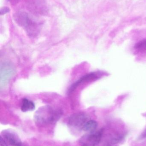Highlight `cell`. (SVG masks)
<instances>
[{
    "mask_svg": "<svg viewBox=\"0 0 146 146\" xmlns=\"http://www.w3.org/2000/svg\"><path fill=\"white\" fill-rule=\"evenodd\" d=\"M35 104L32 101L26 98L22 100L21 110L23 112L32 111L35 109Z\"/></svg>",
    "mask_w": 146,
    "mask_h": 146,
    "instance_id": "cell-7",
    "label": "cell"
},
{
    "mask_svg": "<svg viewBox=\"0 0 146 146\" xmlns=\"http://www.w3.org/2000/svg\"><path fill=\"white\" fill-rule=\"evenodd\" d=\"M9 10V9L7 8H3V9L1 10V14H2L6 13L8 12Z\"/></svg>",
    "mask_w": 146,
    "mask_h": 146,
    "instance_id": "cell-11",
    "label": "cell"
},
{
    "mask_svg": "<svg viewBox=\"0 0 146 146\" xmlns=\"http://www.w3.org/2000/svg\"><path fill=\"white\" fill-rule=\"evenodd\" d=\"M0 142H1V146H8L7 145V144L6 141H5L2 138L1 136V140H0Z\"/></svg>",
    "mask_w": 146,
    "mask_h": 146,
    "instance_id": "cell-10",
    "label": "cell"
},
{
    "mask_svg": "<svg viewBox=\"0 0 146 146\" xmlns=\"http://www.w3.org/2000/svg\"><path fill=\"white\" fill-rule=\"evenodd\" d=\"M103 129L90 132L83 135L79 140L81 146H96L100 142Z\"/></svg>",
    "mask_w": 146,
    "mask_h": 146,
    "instance_id": "cell-2",
    "label": "cell"
},
{
    "mask_svg": "<svg viewBox=\"0 0 146 146\" xmlns=\"http://www.w3.org/2000/svg\"><path fill=\"white\" fill-rule=\"evenodd\" d=\"M61 111L51 106L39 108L34 115V121L39 126H44L55 122L61 115Z\"/></svg>",
    "mask_w": 146,
    "mask_h": 146,
    "instance_id": "cell-1",
    "label": "cell"
},
{
    "mask_svg": "<svg viewBox=\"0 0 146 146\" xmlns=\"http://www.w3.org/2000/svg\"><path fill=\"white\" fill-rule=\"evenodd\" d=\"M136 48L138 49H146V40L139 43L136 45Z\"/></svg>",
    "mask_w": 146,
    "mask_h": 146,
    "instance_id": "cell-9",
    "label": "cell"
},
{
    "mask_svg": "<svg viewBox=\"0 0 146 146\" xmlns=\"http://www.w3.org/2000/svg\"><path fill=\"white\" fill-rule=\"evenodd\" d=\"M97 126V123L96 121H93V120H90V121H87L86 123L84 124L82 129L84 131L88 132V133L92 132L95 131Z\"/></svg>",
    "mask_w": 146,
    "mask_h": 146,
    "instance_id": "cell-8",
    "label": "cell"
},
{
    "mask_svg": "<svg viewBox=\"0 0 146 146\" xmlns=\"http://www.w3.org/2000/svg\"><path fill=\"white\" fill-rule=\"evenodd\" d=\"M86 115L83 113H77L72 115L69 121V125L75 129H82L87 121Z\"/></svg>",
    "mask_w": 146,
    "mask_h": 146,
    "instance_id": "cell-3",
    "label": "cell"
},
{
    "mask_svg": "<svg viewBox=\"0 0 146 146\" xmlns=\"http://www.w3.org/2000/svg\"><path fill=\"white\" fill-rule=\"evenodd\" d=\"M14 69L9 64H4L1 66V87L5 86L14 73Z\"/></svg>",
    "mask_w": 146,
    "mask_h": 146,
    "instance_id": "cell-4",
    "label": "cell"
},
{
    "mask_svg": "<svg viewBox=\"0 0 146 146\" xmlns=\"http://www.w3.org/2000/svg\"><path fill=\"white\" fill-rule=\"evenodd\" d=\"M98 77V76L95 74V73H91V74H88L85 76H83L82 78H81L78 81L74 83L72 86L70 88L69 91L70 92H72L73 91L74 89H75L76 87H77L79 85H80L82 83H84L85 82L90 81L93 80L97 79Z\"/></svg>",
    "mask_w": 146,
    "mask_h": 146,
    "instance_id": "cell-6",
    "label": "cell"
},
{
    "mask_svg": "<svg viewBox=\"0 0 146 146\" xmlns=\"http://www.w3.org/2000/svg\"><path fill=\"white\" fill-rule=\"evenodd\" d=\"M3 138L13 146H22V143L20 139L15 133L11 130L6 129L2 133Z\"/></svg>",
    "mask_w": 146,
    "mask_h": 146,
    "instance_id": "cell-5",
    "label": "cell"
},
{
    "mask_svg": "<svg viewBox=\"0 0 146 146\" xmlns=\"http://www.w3.org/2000/svg\"><path fill=\"white\" fill-rule=\"evenodd\" d=\"M22 146H23V145H22Z\"/></svg>",
    "mask_w": 146,
    "mask_h": 146,
    "instance_id": "cell-12",
    "label": "cell"
}]
</instances>
